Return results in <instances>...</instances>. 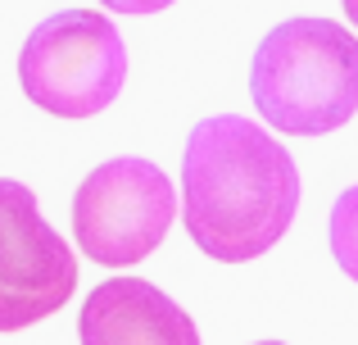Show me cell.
I'll return each mask as SVG.
<instances>
[{"label": "cell", "mask_w": 358, "mask_h": 345, "mask_svg": "<svg viewBox=\"0 0 358 345\" xmlns=\"http://www.w3.org/2000/svg\"><path fill=\"white\" fill-rule=\"evenodd\" d=\"M254 345H286V341H254Z\"/></svg>", "instance_id": "30bf717a"}, {"label": "cell", "mask_w": 358, "mask_h": 345, "mask_svg": "<svg viewBox=\"0 0 358 345\" xmlns=\"http://www.w3.org/2000/svg\"><path fill=\"white\" fill-rule=\"evenodd\" d=\"M177 218V191L150 160L122 155L82 177L73 195V237L105 268L141 264Z\"/></svg>", "instance_id": "277c9868"}, {"label": "cell", "mask_w": 358, "mask_h": 345, "mask_svg": "<svg viewBox=\"0 0 358 345\" xmlns=\"http://www.w3.org/2000/svg\"><path fill=\"white\" fill-rule=\"evenodd\" d=\"M18 82L27 100L55 118L105 114L127 82V45L105 14L64 9L23 41Z\"/></svg>", "instance_id": "3957f363"}, {"label": "cell", "mask_w": 358, "mask_h": 345, "mask_svg": "<svg viewBox=\"0 0 358 345\" xmlns=\"http://www.w3.org/2000/svg\"><path fill=\"white\" fill-rule=\"evenodd\" d=\"M73 291V246L41 218L23 182L0 177V332H23L59 314Z\"/></svg>", "instance_id": "5b68a950"}, {"label": "cell", "mask_w": 358, "mask_h": 345, "mask_svg": "<svg viewBox=\"0 0 358 345\" xmlns=\"http://www.w3.org/2000/svg\"><path fill=\"white\" fill-rule=\"evenodd\" d=\"M299 209V173L277 136L241 114L191 127L182 155V223L218 264L268 255Z\"/></svg>", "instance_id": "6da1fadb"}, {"label": "cell", "mask_w": 358, "mask_h": 345, "mask_svg": "<svg viewBox=\"0 0 358 345\" xmlns=\"http://www.w3.org/2000/svg\"><path fill=\"white\" fill-rule=\"evenodd\" d=\"M82 345H204L195 318L145 277H109L82 300Z\"/></svg>", "instance_id": "8992f818"}, {"label": "cell", "mask_w": 358, "mask_h": 345, "mask_svg": "<svg viewBox=\"0 0 358 345\" xmlns=\"http://www.w3.org/2000/svg\"><path fill=\"white\" fill-rule=\"evenodd\" d=\"M327 237H331V255L341 264V273L358 282V186L341 191V200L331 204V223H327Z\"/></svg>", "instance_id": "52a82bcc"}, {"label": "cell", "mask_w": 358, "mask_h": 345, "mask_svg": "<svg viewBox=\"0 0 358 345\" xmlns=\"http://www.w3.org/2000/svg\"><path fill=\"white\" fill-rule=\"evenodd\" d=\"M250 96L268 127L327 136L358 114V36L331 18H286L254 50Z\"/></svg>", "instance_id": "7a4b0ae2"}, {"label": "cell", "mask_w": 358, "mask_h": 345, "mask_svg": "<svg viewBox=\"0 0 358 345\" xmlns=\"http://www.w3.org/2000/svg\"><path fill=\"white\" fill-rule=\"evenodd\" d=\"M105 9H114V14H159V9H168L173 0H100Z\"/></svg>", "instance_id": "ba28073f"}, {"label": "cell", "mask_w": 358, "mask_h": 345, "mask_svg": "<svg viewBox=\"0 0 358 345\" xmlns=\"http://www.w3.org/2000/svg\"><path fill=\"white\" fill-rule=\"evenodd\" d=\"M341 5H345V14H350V23L358 27V0H341Z\"/></svg>", "instance_id": "9c48e42d"}]
</instances>
